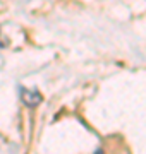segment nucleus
I'll use <instances>...</instances> for the list:
<instances>
[{
  "label": "nucleus",
  "instance_id": "f03ea898",
  "mask_svg": "<svg viewBox=\"0 0 146 154\" xmlns=\"http://www.w3.org/2000/svg\"><path fill=\"white\" fill-rule=\"evenodd\" d=\"M95 154H103V151H101V149H98V151H96Z\"/></svg>",
  "mask_w": 146,
  "mask_h": 154
},
{
  "label": "nucleus",
  "instance_id": "f257e3e1",
  "mask_svg": "<svg viewBox=\"0 0 146 154\" xmlns=\"http://www.w3.org/2000/svg\"><path fill=\"white\" fill-rule=\"evenodd\" d=\"M19 94H21V101H23L26 106L29 108H34V106H38L41 103V94L38 91H34V89H26V88H21L19 89Z\"/></svg>",
  "mask_w": 146,
  "mask_h": 154
}]
</instances>
